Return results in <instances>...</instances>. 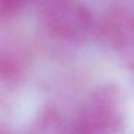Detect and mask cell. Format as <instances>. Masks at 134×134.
I'll return each mask as SVG.
<instances>
[{"instance_id": "obj_5", "label": "cell", "mask_w": 134, "mask_h": 134, "mask_svg": "<svg viewBox=\"0 0 134 134\" xmlns=\"http://www.w3.org/2000/svg\"><path fill=\"white\" fill-rule=\"evenodd\" d=\"M66 130L68 127L58 110L43 108L35 117L25 134H66Z\"/></svg>"}, {"instance_id": "obj_4", "label": "cell", "mask_w": 134, "mask_h": 134, "mask_svg": "<svg viewBox=\"0 0 134 134\" xmlns=\"http://www.w3.org/2000/svg\"><path fill=\"white\" fill-rule=\"evenodd\" d=\"M30 66V52L16 36L0 35V90L10 91L25 81Z\"/></svg>"}, {"instance_id": "obj_1", "label": "cell", "mask_w": 134, "mask_h": 134, "mask_svg": "<svg viewBox=\"0 0 134 134\" xmlns=\"http://www.w3.org/2000/svg\"><path fill=\"white\" fill-rule=\"evenodd\" d=\"M125 125L124 91L115 82H105L87 95L66 134H124Z\"/></svg>"}, {"instance_id": "obj_6", "label": "cell", "mask_w": 134, "mask_h": 134, "mask_svg": "<svg viewBox=\"0 0 134 134\" xmlns=\"http://www.w3.org/2000/svg\"><path fill=\"white\" fill-rule=\"evenodd\" d=\"M26 3L27 0H0V23L13 19Z\"/></svg>"}, {"instance_id": "obj_2", "label": "cell", "mask_w": 134, "mask_h": 134, "mask_svg": "<svg viewBox=\"0 0 134 134\" xmlns=\"http://www.w3.org/2000/svg\"><path fill=\"white\" fill-rule=\"evenodd\" d=\"M38 20L48 36L66 43H79L94 30L92 15L81 0H41Z\"/></svg>"}, {"instance_id": "obj_7", "label": "cell", "mask_w": 134, "mask_h": 134, "mask_svg": "<svg viewBox=\"0 0 134 134\" xmlns=\"http://www.w3.org/2000/svg\"><path fill=\"white\" fill-rule=\"evenodd\" d=\"M0 134H12V131H10L9 128L6 127V125L0 124Z\"/></svg>"}, {"instance_id": "obj_3", "label": "cell", "mask_w": 134, "mask_h": 134, "mask_svg": "<svg viewBox=\"0 0 134 134\" xmlns=\"http://www.w3.org/2000/svg\"><path fill=\"white\" fill-rule=\"evenodd\" d=\"M98 42L105 49L131 58L133 53V6L130 0H115L94 26Z\"/></svg>"}]
</instances>
